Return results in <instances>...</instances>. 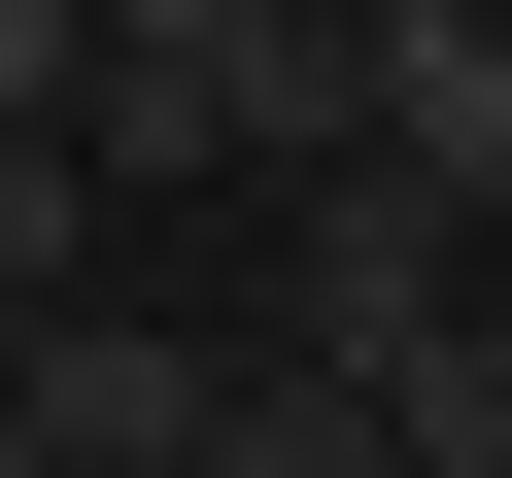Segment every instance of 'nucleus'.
Listing matches in <instances>:
<instances>
[{
	"instance_id": "7ed1b4c3",
	"label": "nucleus",
	"mask_w": 512,
	"mask_h": 478,
	"mask_svg": "<svg viewBox=\"0 0 512 478\" xmlns=\"http://www.w3.org/2000/svg\"><path fill=\"white\" fill-rule=\"evenodd\" d=\"M376 171H444L512 239V0H376Z\"/></svg>"
},
{
	"instance_id": "20e7f679",
	"label": "nucleus",
	"mask_w": 512,
	"mask_h": 478,
	"mask_svg": "<svg viewBox=\"0 0 512 478\" xmlns=\"http://www.w3.org/2000/svg\"><path fill=\"white\" fill-rule=\"evenodd\" d=\"M376 444H410V478H512V308H478V342H410V376H376Z\"/></svg>"
},
{
	"instance_id": "f257e3e1",
	"label": "nucleus",
	"mask_w": 512,
	"mask_h": 478,
	"mask_svg": "<svg viewBox=\"0 0 512 478\" xmlns=\"http://www.w3.org/2000/svg\"><path fill=\"white\" fill-rule=\"evenodd\" d=\"M239 376H274V342H171V308L35 274V410H0V478H205V444H239Z\"/></svg>"
},
{
	"instance_id": "f03ea898",
	"label": "nucleus",
	"mask_w": 512,
	"mask_h": 478,
	"mask_svg": "<svg viewBox=\"0 0 512 478\" xmlns=\"http://www.w3.org/2000/svg\"><path fill=\"white\" fill-rule=\"evenodd\" d=\"M410 342H478V205H444V171H308V239H274V376H410Z\"/></svg>"
}]
</instances>
